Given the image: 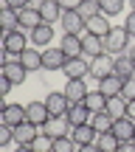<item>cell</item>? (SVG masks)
<instances>
[{
  "mask_svg": "<svg viewBox=\"0 0 135 152\" xmlns=\"http://www.w3.org/2000/svg\"><path fill=\"white\" fill-rule=\"evenodd\" d=\"M62 51L70 56H85V45H82V34H62Z\"/></svg>",
  "mask_w": 135,
  "mask_h": 152,
  "instance_id": "cell-17",
  "label": "cell"
},
{
  "mask_svg": "<svg viewBox=\"0 0 135 152\" xmlns=\"http://www.w3.org/2000/svg\"><path fill=\"white\" fill-rule=\"evenodd\" d=\"M28 147H31L34 152H51V149H54V138L42 132V135H37V138H34L31 144H28Z\"/></svg>",
  "mask_w": 135,
  "mask_h": 152,
  "instance_id": "cell-33",
  "label": "cell"
},
{
  "mask_svg": "<svg viewBox=\"0 0 135 152\" xmlns=\"http://www.w3.org/2000/svg\"><path fill=\"white\" fill-rule=\"evenodd\" d=\"M0 26H3V34H11L20 28V17H17L14 9H9V6H3L0 9Z\"/></svg>",
  "mask_w": 135,
  "mask_h": 152,
  "instance_id": "cell-25",
  "label": "cell"
},
{
  "mask_svg": "<svg viewBox=\"0 0 135 152\" xmlns=\"http://www.w3.org/2000/svg\"><path fill=\"white\" fill-rule=\"evenodd\" d=\"M37 130H39V127L34 124V121H28V118H26L20 127H14V144H31L34 138L39 135Z\"/></svg>",
  "mask_w": 135,
  "mask_h": 152,
  "instance_id": "cell-19",
  "label": "cell"
},
{
  "mask_svg": "<svg viewBox=\"0 0 135 152\" xmlns=\"http://www.w3.org/2000/svg\"><path fill=\"white\" fill-rule=\"evenodd\" d=\"M124 28L130 31V37H135V11H130V14H127V20H124Z\"/></svg>",
  "mask_w": 135,
  "mask_h": 152,
  "instance_id": "cell-39",
  "label": "cell"
},
{
  "mask_svg": "<svg viewBox=\"0 0 135 152\" xmlns=\"http://www.w3.org/2000/svg\"><path fill=\"white\" fill-rule=\"evenodd\" d=\"M0 73L9 76L14 85H23V82H26V76H28V71L23 68V62H20V59H3V68H0Z\"/></svg>",
  "mask_w": 135,
  "mask_h": 152,
  "instance_id": "cell-10",
  "label": "cell"
},
{
  "mask_svg": "<svg viewBox=\"0 0 135 152\" xmlns=\"http://www.w3.org/2000/svg\"><path fill=\"white\" fill-rule=\"evenodd\" d=\"M96 147H99V152H118L121 141L115 138V132H101L96 138Z\"/></svg>",
  "mask_w": 135,
  "mask_h": 152,
  "instance_id": "cell-29",
  "label": "cell"
},
{
  "mask_svg": "<svg viewBox=\"0 0 135 152\" xmlns=\"http://www.w3.org/2000/svg\"><path fill=\"white\" fill-rule=\"evenodd\" d=\"M28 37H31V42L37 45V48H48L51 39H54V26H51V23H39Z\"/></svg>",
  "mask_w": 135,
  "mask_h": 152,
  "instance_id": "cell-14",
  "label": "cell"
},
{
  "mask_svg": "<svg viewBox=\"0 0 135 152\" xmlns=\"http://www.w3.org/2000/svg\"><path fill=\"white\" fill-rule=\"evenodd\" d=\"M87 34H96V37H107L110 31H113V26H110V17H104V14H96V17H90L87 20V28H85Z\"/></svg>",
  "mask_w": 135,
  "mask_h": 152,
  "instance_id": "cell-18",
  "label": "cell"
},
{
  "mask_svg": "<svg viewBox=\"0 0 135 152\" xmlns=\"http://www.w3.org/2000/svg\"><path fill=\"white\" fill-rule=\"evenodd\" d=\"M9 144H14V127L0 124V147H9Z\"/></svg>",
  "mask_w": 135,
  "mask_h": 152,
  "instance_id": "cell-35",
  "label": "cell"
},
{
  "mask_svg": "<svg viewBox=\"0 0 135 152\" xmlns=\"http://www.w3.org/2000/svg\"><path fill=\"white\" fill-rule=\"evenodd\" d=\"M59 26H62V31L65 34H85V28H87V20L79 14V11H65L62 14V20H59Z\"/></svg>",
  "mask_w": 135,
  "mask_h": 152,
  "instance_id": "cell-8",
  "label": "cell"
},
{
  "mask_svg": "<svg viewBox=\"0 0 135 152\" xmlns=\"http://www.w3.org/2000/svg\"><path fill=\"white\" fill-rule=\"evenodd\" d=\"M17 59L23 62V68H26L28 73L31 71H42V51H37V48H26Z\"/></svg>",
  "mask_w": 135,
  "mask_h": 152,
  "instance_id": "cell-20",
  "label": "cell"
},
{
  "mask_svg": "<svg viewBox=\"0 0 135 152\" xmlns=\"http://www.w3.org/2000/svg\"><path fill=\"white\" fill-rule=\"evenodd\" d=\"M59 6L65 11H73V9H79V6H82V0H59Z\"/></svg>",
  "mask_w": 135,
  "mask_h": 152,
  "instance_id": "cell-40",
  "label": "cell"
},
{
  "mask_svg": "<svg viewBox=\"0 0 135 152\" xmlns=\"http://www.w3.org/2000/svg\"><path fill=\"white\" fill-rule=\"evenodd\" d=\"M82 45H85V56H99V54H104V39L101 37H96V34H82Z\"/></svg>",
  "mask_w": 135,
  "mask_h": 152,
  "instance_id": "cell-23",
  "label": "cell"
},
{
  "mask_svg": "<svg viewBox=\"0 0 135 152\" xmlns=\"http://www.w3.org/2000/svg\"><path fill=\"white\" fill-rule=\"evenodd\" d=\"M127 48H130V31L124 26H113V31L104 37V54L118 56V54H127Z\"/></svg>",
  "mask_w": 135,
  "mask_h": 152,
  "instance_id": "cell-1",
  "label": "cell"
},
{
  "mask_svg": "<svg viewBox=\"0 0 135 152\" xmlns=\"http://www.w3.org/2000/svg\"><path fill=\"white\" fill-rule=\"evenodd\" d=\"M76 149H79V144L70 135H65V138H54V149L51 152H76Z\"/></svg>",
  "mask_w": 135,
  "mask_h": 152,
  "instance_id": "cell-34",
  "label": "cell"
},
{
  "mask_svg": "<svg viewBox=\"0 0 135 152\" xmlns=\"http://www.w3.org/2000/svg\"><path fill=\"white\" fill-rule=\"evenodd\" d=\"M39 14H42V23H59L62 14H65V9L59 6V0H42V6H39Z\"/></svg>",
  "mask_w": 135,
  "mask_h": 152,
  "instance_id": "cell-15",
  "label": "cell"
},
{
  "mask_svg": "<svg viewBox=\"0 0 135 152\" xmlns=\"http://www.w3.org/2000/svg\"><path fill=\"white\" fill-rule=\"evenodd\" d=\"M118 152H135V141H121Z\"/></svg>",
  "mask_w": 135,
  "mask_h": 152,
  "instance_id": "cell-41",
  "label": "cell"
},
{
  "mask_svg": "<svg viewBox=\"0 0 135 152\" xmlns=\"http://www.w3.org/2000/svg\"><path fill=\"white\" fill-rule=\"evenodd\" d=\"M113 132H115V138L118 141H132L135 138V121L132 118H115V124H113Z\"/></svg>",
  "mask_w": 135,
  "mask_h": 152,
  "instance_id": "cell-22",
  "label": "cell"
},
{
  "mask_svg": "<svg viewBox=\"0 0 135 152\" xmlns=\"http://www.w3.org/2000/svg\"><path fill=\"white\" fill-rule=\"evenodd\" d=\"M28 39L31 37H26L23 28H17V31H11V34H3V59H17V56L28 48Z\"/></svg>",
  "mask_w": 135,
  "mask_h": 152,
  "instance_id": "cell-2",
  "label": "cell"
},
{
  "mask_svg": "<svg viewBox=\"0 0 135 152\" xmlns=\"http://www.w3.org/2000/svg\"><path fill=\"white\" fill-rule=\"evenodd\" d=\"M115 73V56L110 54H99L90 59V76L93 79H104V76Z\"/></svg>",
  "mask_w": 135,
  "mask_h": 152,
  "instance_id": "cell-5",
  "label": "cell"
},
{
  "mask_svg": "<svg viewBox=\"0 0 135 152\" xmlns=\"http://www.w3.org/2000/svg\"><path fill=\"white\" fill-rule=\"evenodd\" d=\"M11 87H14V82H11L9 79V76H3V73H0V96H9V93H11Z\"/></svg>",
  "mask_w": 135,
  "mask_h": 152,
  "instance_id": "cell-37",
  "label": "cell"
},
{
  "mask_svg": "<svg viewBox=\"0 0 135 152\" xmlns=\"http://www.w3.org/2000/svg\"><path fill=\"white\" fill-rule=\"evenodd\" d=\"M115 73H118V76H124V79L135 76V59L130 56V51H127V54H118V56H115Z\"/></svg>",
  "mask_w": 135,
  "mask_h": 152,
  "instance_id": "cell-27",
  "label": "cell"
},
{
  "mask_svg": "<svg viewBox=\"0 0 135 152\" xmlns=\"http://www.w3.org/2000/svg\"><path fill=\"white\" fill-rule=\"evenodd\" d=\"M26 113H28V121H34L37 127H45L51 121V113H48V107H45V102H28Z\"/></svg>",
  "mask_w": 135,
  "mask_h": 152,
  "instance_id": "cell-13",
  "label": "cell"
},
{
  "mask_svg": "<svg viewBox=\"0 0 135 152\" xmlns=\"http://www.w3.org/2000/svg\"><path fill=\"white\" fill-rule=\"evenodd\" d=\"M17 17H20V28H23V31H28V34L42 23V14H39V9H34V6L20 9V11H17Z\"/></svg>",
  "mask_w": 135,
  "mask_h": 152,
  "instance_id": "cell-12",
  "label": "cell"
},
{
  "mask_svg": "<svg viewBox=\"0 0 135 152\" xmlns=\"http://www.w3.org/2000/svg\"><path fill=\"white\" fill-rule=\"evenodd\" d=\"M90 110L85 107V104H70V110H68V115L65 118L70 121V127H79V124H87V121H90Z\"/></svg>",
  "mask_w": 135,
  "mask_h": 152,
  "instance_id": "cell-26",
  "label": "cell"
},
{
  "mask_svg": "<svg viewBox=\"0 0 135 152\" xmlns=\"http://www.w3.org/2000/svg\"><path fill=\"white\" fill-rule=\"evenodd\" d=\"M99 90H101L107 99H113V96H121V90H124V76H118V73H110V76H104V79H99Z\"/></svg>",
  "mask_w": 135,
  "mask_h": 152,
  "instance_id": "cell-9",
  "label": "cell"
},
{
  "mask_svg": "<svg viewBox=\"0 0 135 152\" xmlns=\"http://www.w3.org/2000/svg\"><path fill=\"white\" fill-rule=\"evenodd\" d=\"M70 130H73V127H70L68 118H51L48 124L42 127V132H45V135H51V138H65Z\"/></svg>",
  "mask_w": 135,
  "mask_h": 152,
  "instance_id": "cell-21",
  "label": "cell"
},
{
  "mask_svg": "<svg viewBox=\"0 0 135 152\" xmlns=\"http://www.w3.org/2000/svg\"><path fill=\"white\" fill-rule=\"evenodd\" d=\"M127 118H132V121H135V102L127 104Z\"/></svg>",
  "mask_w": 135,
  "mask_h": 152,
  "instance_id": "cell-43",
  "label": "cell"
},
{
  "mask_svg": "<svg viewBox=\"0 0 135 152\" xmlns=\"http://www.w3.org/2000/svg\"><path fill=\"white\" fill-rule=\"evenodd\" d=\"M121 96H124L127 102H135V76L124 79V90H121Z\"/></svg>",
  "mask_w": 135,
  "mask_h": 152,
  "instance_id": "cell-36",
  "label": "cell"
},
{
  "mask_svg": "<svg viewBox=\"0 0 135 152\" xmlns=\"http://www.w3.org/2000/svg\"><path fill=\"white\" fill-rule=\"evenodd\" d=\"M87 85H85V79H68L65 82V96L70 99V104H82L87 99Z\"/></svg>",
  "mask_w": 135,
  "mask_h": 152,
  "instance_id": "cell-11",
  "label": "cell"
},
{
  "mask_svg": "<svg viewBox=\"0 0 135 152\" xmlns=\"http://www.w3.org/2000/svg\"><path fill=\"white\" fill-rule=\"evenodd\" d=\"M132 141H135V138H132Z\"/></svg>",
  "mask_w": 135,
  "mask_h": 152,
  "instance_id": "cell-47",
  "label": "cell"
},
{
  "mask_svg": "<svg viewBox=\"0 0 135 152\" xmlns=\"http://www.w3.org/2000/svg\"><path fill=\"white\" fill-rule=\"evenodd\" d=\"M130 56H132V59H135V48H130Z\"/></svg>",
  "mask_w": 135,
  "mask_h": 152,
  "instance_id": "cell-45",
  "label": "cell"
},
{
  "mask_svg": "<svg viewBox=\"0 0 135 152\" xmlns=\"http://www.w3.org/2000/svg\"><path fill=\"white\" fill-rule=\"evenodd\" d=\"M14 152H34V149L28 147V144H17V147H14Z\"/></svg>",
  "mask_w": 135,
  "mask_h": 152,
  "instance_id": "cell-44",
  "label": "cell"
},
{
  "mask_svg": "<svg viewBox=\"0 0 135 152\" xmlns=\"http://www.w3.org/2000/svg\"><path fill=\"white\" fill-rule=\"evenodd\" d=\"M99 3H101V14L104 17H115V14L124 11V3H127V0H99Z\"/></svg>",
  "mask_w": 135,
  "mask_h": 152,
  "instance_id": "cell-32",
  "label": "cell"
},
{
  "mask_svg": "<svg viewBox=\"0 0 135 152\" xmlns=\"http://www.w3.org/2000/svg\"><path fill=\"white\" fill-rule=\"evenodd\" d=\"M3 6H9V9H14V11H20V9H26V6H31V0H3Z\"/></svg>",
  "mask_w": 135,
  "mask_h": 152,
  "instance_id": "cell-38",
  "label": "cell"
},
{
  "mask_svg": "<svg viewBox=\"0 0 135 152\" xmlns=\"http://www.w3.org/2000/svg\"><path fill=\"white\" fill-rule=\"evenodd\" d=\"M82 104H85L90 113H101V110H107V96H104L101 90H90V93H87V99H85Z\"/></svg>",
  "mask_w": 135,
  "mask_h": 152,
  "instance_id": "cell-28",
  "label": "cell"
},
{
  "mask_svg": "<svg viewBox=\"0 0 135 152\" xmlns=\"http://www.w3.org/2000/svg\"><path fill=\"white\" fill-rule=\"evenodd\" d=\"M45 107H48L51 118H65L70 110V99L65 96V90H51L45 96Z\"/></svg>",
  "mask_w": 135,
  "mask_h": 152,
  "instance_id": "cell-3",
  "label": "cell"
},
{
  "mask_svg": "<svg viewBox=\"0 0 135 152\" xmlns=\"http://www.w3.org/2000/svg\"><path fill=\"white\" fill-rule=\"evenodd\" d=\"M26 118H28V113H26L23 104H14V102H3V104H0V124L20 127Z\"/></svg>",
  "mask_w": 135,
  "mask_h": 152,
  "instance_id": "cell-4",
  "label": "cell"
},
{
  "mask_svg": "<svg viewBox=\"0 0 135 152\" xmlns=\"http://www.w3.org/2000/svg\"><path fill=\"white\" fill-rule=\"evenodd\" d=\"M76 11H79L85 20H90V17L101 14V3H99V0H82V6H79Z\"/></svg>",
  "mask_w": 135,
  "mask_h": 152,
  "instance_id": "cell-31",
  "label": "cell"
},
{
  "mask_svg": "<svg viewBox=\"0 0 135 152\" xmlns=\"http://www.w3.org/2000/svg\"><path fill=\"white\" fill-rule=\"evenodd\" d=\"M130 3H132V11H135V0H130Z\"/></svg>",
  "mask_w": 135,
  "mask_h": 152,
  "instance_id": "cell-46",
  "label": "cell"
},
{
  "mask_svg": "<svg viewBox=\"0 0 135 152\" xmlns=\"http://www.w3.org/2000/svg\"><path fill=\"white\" fill-rule=\"evenodd\" d=\"M68 62V54L62 48H54V45H48V48L42 51V68L45 71H62Z\"/></svg>",
  "mask_w": 135,
  "mask_h": 152,
  "instance_id": "cell-6",
  "label": "cell"
},
{
  "mask_svg": "<svg viewBox=\"0 0 135 152\" xmlns=\"http://www.w3.org/2000/svg\"><path fill=\"white\" fill-rule=\"evenodd\" d=\"M90 124H93V130L101 135V132H113V124H115V118L107 113V110H101V113H93L90 115Z\"/></svg>",
  "mask_w": 135,
  "mask_h": 152,
  "instance_id": "cell-24",
  "label": "cell"
},
{
  "mask_svg": "<svg viewBox=\"0 0 135 152\" xmlns=\"http://www.w3.org/2000/svg\"><path fill=\"white\" fill-rule=\"evenodd\" d=\"M70 138H73L79 147H85V144H96V138H99V132L93 130V124L87 121V124H79V127H73L70 130Z\"/></svg>",
  "mask_w": 135,
  "mask_h": 152,
  "instance_id": "cell-16",
  "label": "cell"
},
{
  "mask_svg": "<svg viewBox=\"0 0 135 152\" xmlns=\"http://www.w3.org/2000/svg\"><path fill=\"white\" fill-rule=\"evenodd\" d=\"M127 99L124 96H113V99H107V113L113 115V118H124L127 115Z\"/></svg>",
  "mask_w": 135,
  "mask_h": 152,
  "instance_id": "cell-30",
  "label": "cell"
},
{
  "mask_svg": "<svg viewBox=\"0 0 135 152\" xmlns=\"http://www.w3.org/2000/svg\"><path fill=\"white\" fill-rule=\"evenodd\" d=\"M76 152H99V147H96V144H85V147H79Z\"/></svg>",
  "mask_w": 135,
  "mask_h": 152,
  "instance_id": "cell-42",
  "label": "cell"
},
{
  "mask_svg": "<svg viewBox=\"0 0 135 152\" xmlns=\"http://www.w3.org/2000/svg\"><path fill=\"white\" fill-rule=\"evenodd\" d=\"M62 73H65V79H85L90 73V62L85 56H70L65 62V68H62Z\"/></svg>",
  "mask_w": 135,
  "mask_h": 152,
  "instance_id": "cell-7",
  "label": "cell"
}]
</instances>
